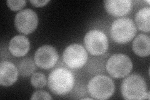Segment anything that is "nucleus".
I'll use <instances>...</instances> for the list:
<instances>
[{
	"mask_svg": "<svg viewBox=\"0 0 150 100\" xmlns=\"http://www.w3.org/2000/svg\"><path fill=\"white\" fill-rule=\"evenodd\" d=\"M121 94L125 99H149V92L144 79L138 74L126 78L121 84Z\"/></svg>",
	"mask_w": 150,
	"mask_h": 100,
	"instance_id": "f257e3e1",
	"label": "nucleus"
},
{
	"mask_svg": "<svg viewBox=\"0 0 150 100\" xmlns=\"http://www.w3.org/2000/svg\"><path fill=\"white\" fill-rule=\"evenodd\" d=\"M74 78L69 70L64 68H56L50 73L48 86L54 94L64 95L71 91L74 87Z\"/></svg>",
	"mask_w": 150,
	"mask_h": 100,
	"instance_id": "f03ea898",
	"label": "nucleus"
},
{
	"mask_svg": "<svg viewBox=\"0 0 150 100\" xmlns=\"http://www.w3.org/2000/svg\"><path fill=\"white\" fill-rule=\"evenodd\" d=\"M137 29L134 22L129 18H122L112 23L110 34L116 43L125 44L133 39Z\"/></svg>",
	"mask_w": 150,
	"mask_h": 100,
	"instance_id": "7ed1b4c3",
	"label": "nucleus"
},
{
	"mask_svg": "<svg viewBox=\"0 0 150 100\" xmlns=\"http://www.w3.org/2000/svg\"><path fill=\"white\" fill-rule=\"evenodd\" d=\"M115 84L112 79L105 75H97L89 82L88 90L93 99H107L115 91Z\"/></svg>",
	"mask_w": 150,
	"mask_h": 100,
	"instance_id": "20e7f679",
	"label": "nucleus"
},
{
	"mask_svg": "<svg viewBox=\"0 0 150 100\" xmlns=\"http://www.w3.org/2000/svg\"><path fill=\"white\" fill-rule=\"evenodd\" d=\"M84 45L91 55L99 56L107 51L109 41L104 33L98 30H92L89 31L84 36Z\"/></svg>",
	"mask_w": 150,
	"mask_h": 100,
	"instance_id": "39448f33",
	"label": "nucleus"
},
{
	"mask_svg": "<svg viewBox=\"0 0 150 100\" xmlns=\"http://www.w3.org/2000/svg\"><path fill=\"white\" fill-rule=\"evenodd\" d=\"M106 68L112 77L121 78L130 73L133 68V63L127 55L115 54L108 60Z\"/></svg>",
	"mask_w": 150,
	"mask_h": 100,
	"instance_id": "423d86ee",
	"label": "nucleus"
},
{
	"mask_svg": "<svg viewBox=\"0 0 150 100\" xmlns=\"http://www.w3.org/2000/svg\"><path fill=\"white\" fill-rule=\"evenodd\" d=\"M63 58L68 67L76 70L85 65L88 60V53L82 45L74 43L66 48L63 51Z\"/></svg>",
	"mask_w": 150,
	"mask_h": 100,
	"instance_id": "0eeeda50",
	"label": "nucleus"
},
{
	"mask_svg": "<svg viewBox=\"0 0 150 100\" xmlns=\"http://www.w3.org/2000/svg\"><path fill=\"white\" fill-rule=\"evenodd\" d=\"M38 25L37 14L31 9H26L17 13L15 19L16 30L23 34L28 35L33 32Z\"/></svg>",
	"mask_w": 150,
	"mask_h": 100,
	"instance_id": "6e6552de",
	"label": "nucleus"
},
{
	"mask_svg": "<svg viewBox=\"0 0 150 100\" xmlns=\"http://www.w3.org/2000/svg\"><path fill=\"white\" fill-rule=\"evenodd\" d=\"M58 58V51L55 48L50 45H44L36 51L34 61L39 68L48 70L54 67Z\"/></svg>",
	"mask_w": 150,
	"mask_h": 100,
	"instance_id": "1a4fd4ad",
	"label": "nucleus"
},
{
	"mask_svg": "<svg viewBox=\"0 0 150 100\" xmlns=\"http://www.w3.org/2000/svg\"><path fill=\"white\" fill-rule=\"evenodd\" d=\"M18 77V70L11 62L1 61L0 63V84L2 87H10Z\"/></svg>",
	"mask_w": 150,
	"mask_h": 100,
	"instance_id": "9d476101",
	"label": "nucleus"
},
{
	"mask_svg": "<svg viewBox=\"0 0 150 100\" xmlns=\"http://www.w3.org/2000/svg\"><path fill=\"white\" fill-rule=\"evenodd\" d=\"M106 11L113 16H122L128 14L132 7L131 0H106L104 1Z\"/></svg>",
	"mask_w": 150,
	"mask_h": 100,
	"instance_id": "9b49d317",
	"label": "nucleus"
},
{
	"mask_svg": "<svg viewBox=\"0 0 150 100\" xmlns=\"http://www.w3.org/2000/svg\"><path fill=\"white\" fill-rule=\"evenodd\" d=\"M29 40L25 36L17 35L14 36L9 41V50L12 55L21 57L26 55L30 50Z\"/></svg>",
	"mask_w": 150,
	"mask_h": 100,
	"instance_id": "f8f14e48",
	"label": "nucleus"
},
{
	"mask_svg": "<svg viewBox=\"0 0 150 100\" xmlns=\"http://www.w3.org/2000/svg\"><path fill=\"white\" fill-rule=\"evenodd\" d=\"M134 53L140 57H146L150 55V38L149 36L141 34L136 37L133 42Z\"/></svg>",
	"mask_w": 150,
	"mask_h": 100,
	"instance_id": "ddd939ff",
	"label": "nucleus"
},
{
	"mask_svg": "<svg viewBox=\"0 0 150 100\" xmlns=\"http://www.w3.org/2000/svg\"><path fill=\"white\" fill-rule=\"evenodd\" d=\"M149 7L143 8L137 12L135 17V22L139 30L146 33L149 32Z\"/></svg>",
	"mask_w": 150,
	"mask_h": 100,
	"instance_id": "4468645a",
	"label": "nucleus"
},
{
	"mask_svg": "<svg viewBox=\"0 0 150 100\" xmlns=\"http://www.w3.org/2000/svg\"><path fill=\"white\" fill-rule=\"evenodd\" d=\"M18 70L21 77H29L34 73L36 70L35 61L30 58L23 59L18 65Z\"/></svg>",
	"mask_w": 150,
	"mask_h": 100,
	"instance_id": "2eb2a0df",
	"label": "nucleus"
},
{
	"mask_svg": "<svg viewBox=\"0 0 150 100\" xmlns=\"http://www.w3.org/2000/svg\"><path fill=\"white\" fill-rule=\"evenodd\" d=\"M46 78L45 75L41 73H35L33 74L31 78V83L36 88H41L46 84Z\"/></svg>",
	"mask_w": 150,
	"mask_h": 100,
	"instance_id": "dca6fc26",
	"label": "nucleus"
},
{
	"mask_svg": "<svg viewBox=\"0 0 150 100\" xmlns=\"http://www.w3.org/2000/svg\"><path fill=\"white\" fill-rule=\"evenodd\" d=\"M7 5L9 8L12 11H19L26 6V1L20 0V1H13V0H8L6 1Z\"/></svg>",
	"mask_w": 150,
	"mask_h": 100,
	"instance_id": "f3484780",
	"label": "nucleus"
},
{
	"mask_svg": "<svg viewBox=\"0 0 150 100\" xmlns=\"http://www.w3.org/2000/svg\"><path fill=\"white\" fill-rule=\"evenodd\" d=\"M50 94L46 91H36L32 94L31 99H52Z\"/></svg>",
	"mask_w": 150,
	"mask_h": 100,
	"instance_id": "a211bd4d",
	"label": "nucleus"
},
{
	"mask_svg": "<svg viewBox=\"0 0 150 100\" xmlns=\"http://www.w3.org/2000/svg\"><path fill=\"white\" fill-rule=\"evenodd\" d=\"M33 5L36 7H42L46 5L47 3H48L50 1L48 0H43V1H38V0H31L30 1Z\"/></svg>",
	"mask_w": 150,
	"mask_h": 100,
	"instance_id": "6ab92c4d",
	"label": "nucleus"
},
{
	"mask_svg": "<svg viewBox=\"0 0 150 100\" xmlns=\"http://www.w3.org/2000/svg\"><path fill=\"white\" fill-rule=\"evenodd\" d=\"M93 98H82L81 99H93Z\"/></svg>",
	"mask_w": 150,
	"mask_h": 100,
	"instance_id": "aec40b11",
	"label": "nucleus"
}]
</instances>
